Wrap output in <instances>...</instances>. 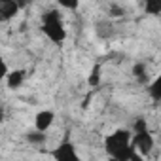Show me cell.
I'll return each instance as SVG.
<instances>
[{
  "label": "cell",
  "mask_w": 161,
  "mask_h": 161,
  "mask_svg": "<svg viewBox=\"0 0 161 161\" xmlns=\"http://www.w3.org/2000/svg\"><path fill=\"white\" fill-rule=\"evenodd\" d=\"M131 131L127 129H116L104 138V152L108 153V159L114 161H129L135 153V148L131 144Z\"/></svg>",
  "instance_id": "6da1fadb"
},
{
  "label": "cell",
  "mask_w": 161,
  "mask_h": 161,
  "mask_svg": "<svg viewBox=\"0 0 161 161\" xmlns=\"http://www.w3.org/2000/svg\"><path fill=\"white\" fill-rule=\"evenodd\" d=\"M42 32L53 44H63L66 40V29L59 10H47L42 15Z\"/></svg>",
  "instance_id": "7a4b0ae2"
},
{
  "label": "cell",
  "mask_w": 161,
  "mask_h": 161,
  "mask_svg": "<svg viewBox=\"0 0 161 161\" xmlns=\"http://www.w3.org/2000/svg\"><path fill=\"white\" fill-rule=\"evenodd\" d=\"M131 144H133V148H135L136 153H140L142 157H146V155L153 150L155 140H153V136H152L150 131H142V133H133Z\"/></svg>",
  "instance_id": "3957f363"
},
{
  "label": "cell",
  "mask_w": 161,
  "mask_h": 161,
  "mask_svg": "<svg viewBox=\"0 0 161 161\" xmlns=\"http://www.w3.org/2000/svg\"><path fill=\"white\" fill-rule=\"evenodd\" d=\"M51 153H53V159L55 161H82L76 144L70 142V140H63Z\"/></svg>",
  "instance_id": "277c9868"
},
{
  "label": "cell",
  "mask_w": 161,
  "mask_h": 161,
  "mask_svg": "<svg viewBox=\"0 0 161 161\" xmlns=\"http://www.w3.org/2000/svg\"><path fill=\"white\" fill-rule=\"evenodd\" d=\"M55 121V112L53 110H40L34 116V129L40 133H46Z\"/></svg>",
  "instance_id": "5b68a950"
},
{
  "label": "cell",
  "mask_w": 161,
  "mask_h": 161,
  "mask_svg": "<svg viewBox=\"0 0 161 161\" xmlns=\"http://www.w3.org/2000/svg\"><path fill=\"white\" fill-rule=\"evenodd\" d=\"M19 4L15 0H0V23L10 21L12 17H15L19 14Z\"/></svg>",
  "instance_id": "8992f818"
},
{
  "label": "cell",
  "mask_w": 161,
  "mask_h": 161,
  "mask_svg": "<svg viewBox=\"0 0 161 161\" xmlns=\"http://www.w3.org/2000/svg\"><path fill=\"white\" fill-rule=\"evenodd\" d=\"M25 78H27V72L25 70H10L8 72V76H6V86L10 87V89H19L23 84H25Z\"/></svg>",
  "instance_id": "52a82bcc"
},
{
  "label": "cell",
  "mask_w": 161,
  "mask_h": 161,
  "mask_svg": "<svg viewBox=\"0 0 161 161\" xmlns=\"http://www.w3.org/2000/svg\"><path fill=\"white\" fill-rule=\"evenodd\" d=\"M133 76H135V80L138 84H142V86H148V66H146V63H135L133 64Z\"/></svg>",
  "instance_id": "ba28073f"
},
{
  "label": "cell",
  "mask_w": 161,
  "mask_h": 161,
  "mask_svg": "<svg viewBox=\"0 0 161 161\" xmlns=\"http://www.w3.org/2000/svg\"><path fill=\"white\" fill-rule=\"evenodd\" d=\"M101 76H103V64L97 61V63L93 64L91 72H89V78H87V84H89L91 89H95V87L101 86Z\"/></svg>",
  "instance_id": "9c48e42d"
},
{
  "label": "cell",
  "mask_w": 161,
  "mask_h": 161,
  "mask_svg": "<svg viewBox=\"0 0 161 161\" xmlns=\"http://www.w3.org/2000/svg\"><path fill=\"white\" fill-rule=\"evenodd\" d=\"M148 95L153 99V103L161 101V78H155L153 82H148Z\"/></svg>",
  "instance_id": "30bf717a"
},
{
  "label": "cell",
  "mask_w": 161,
  "mask_h": 161,
  "mask_svg": "<svg viewBox=\"0 0 161 161\" xmlns=\"http://www.w3.org/2000/svg\"><path fill=\"white\" fill-rule=\"evenodd\" d=\"M27 142L29 144H32V146H44L46 142H47V136H46V133H40V131H31V133H27Z\"/></svg>",
  "instance_id": "8fae6325"
},
{
  "label": "cell",
  "mask_w": 161,
  "mask_h": 161,
  "mask_svg": "<svg viewBox=\"0 0 161 161\" xmlns=\"http://www.w3.org/2000/svg\"><path fill=\"white\" fill-rule=\"evenodd\" d=\"M8 72H10V68H8V63H6V59H4L2 55H0V82H4V80H6Z\"/></svg>",
  "instance_id": "7c38bea8"
},
{
  "label": "cell",
  "mask_w": 161,
  "mask_h": 161,
  "mask_svg": "<svg viewBox=\"0 0 161 161\" xmlns=\"http://www.w3.org/2000/svg\"><path fill=\"white\" fill-rule=\"evenodd\" d=\"M146 12L152 15H157V14H161V4L159 2H146Z\"/></svg>",
  "instance_id": "4fadbf2b"
},
{
  "label": "cell",
  "mask_w": 161,
  "mask_h": 161,
  "mask_svg": "<svg viewBox=\"0 0 161 161\" xmlns=\"http://www.w3.org/2000/svg\"><path fill=\"white\" fill-rule=\"evenodd\" d=\"M142 131H148V125H146V121L142 118H138L135 121V125H133V133H142Z\"/></svg>",
  "instance_id": "5bb4252c"
},
{
  "label": "cell",
  "mask_w": 161,
  "mask_h": 161,
  "mask_svg": "<svg viewBox=\"0 0 161 161\" xmlns=\"http://www.w3.org/2000/svg\"><path fill=\"white\" fill-rule=\"evenodd\" d=\"M125 12H123V8L121 6H118V4H110V15L112 17H121Z\"/></svg>",
  "instance_id": "9a60e30c"
},
{
  "label": "cell",
  "mask_w": 161,
  "mask_h": 161,
  "mask_svg": "<svg viewBox=\"0 0 161 161\" xmlns=\"http://www.w3.org/2000/svg\"><path fill=\"white\" fill-rule=\"evenodd\" d=\"M59 6L61 8H68V10H76L80 6V2H76V0H72V2H66V0H59Z\"/></svg>",
  "instance_id": "2e32d148"
},
{
  "label": "cell",
  "mask_w": 161,
  "mask_h": 161,
  "mask_svg": "<svg viewBox=\"0 0 161 161\" xmlns=\"http://www.w3.org/2000/svg\"><path fill=\"white\" fill-rule=\"evenodd\" d=\"M129 161H146V159H144L140 153H136V152H135V153L131 155V159H129Z\"/></svg>",
  "instance_id": "e0dca14e"
},
{
  "label": "cell",
  "mask_w": 161,
  "mask_h": 161,
  "mask_svg": "<svg viewBox=\"0 0 161 161\" xmlns=\"http://www.w3.org/2000/svg\"><path fill=\"white\" fill-rule=\"evenodd\" d=\"M0 110H2V103H0Z\"/></svg>",
  "instance_id": "ac0fdd59"
},
{
  "label": "cell",
  "mask_w": 161,
  "mask_h": 161,
  "mask_svg": "<svg viewBox=\"0 0 161 161\" xmlns=\"http://www.w3.org/2000/svg\"><path fill=\"white\" fill-rule=\"evenodd\" d=\"M108 161H114V159H108Z\"/></svg>",
  "instance_id": "d6986e66"
}]
</instances>
